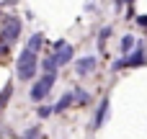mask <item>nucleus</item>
<instances>
[{"label":"nucleus","instance_id":"obj_6","mask_svg":"<svg viewBox=\"0 0 147 139\" xmlns=\"http://www.w3.org/2000/svg\"><path fill=\"white\" fill-rule=\"evenodd\" d=\"M106 116H109V98H103V101L98 103V111H96V116H93V124H90V129H98V126L106 121Z\"/></svg>","mask_w":147,"mask_h":139},{"label":"nucleus","instance_id":"obj_11","mask_svg":"<svg viewBox=\"0 0 147 139\" xmlns=\"http://www.w3.org/2000/svg\"><path fill=\"white\" fill-rule=\"evenodd\" d=\"M134 44H137V41H134V36H129V34H127V36L121 39V52H124V54H129V52L134 49Z\"/></svg>","mask_w":147,"mask_h":139},{"label":"nucleus","instance_id":"obj_9","mask_svg":"<svg viewBox=\"0 0 147 139\" xmlns=\"http://www.w3.org/2000/svg\"><path fill=\"white\" fill-rule=\"evenodd\" d=\"M41 44H44V34H41V31H36V34L28 39V44H26V46H28L31 52H39V49H41Z\"/></svg>","mask_w":147,"mask_h":139},{"label":"nucleus","instance_id":"obj_3","mask_svg":"<svg viewBox=\"0 0 147 139\" xmlns=\"http://www.w3.org/2000/svg\"><path fill=\"white\" fill-rule=\"evenodd\" d=\"M8 44H13L18 36H21V18H16V15H10V18H5L3 21V34H0Z\"/></svg>","mask_w":147,"mask_h":139},{"label":"nucleus","instance_id":"obj_2","mask_svg":"<svg viewBox=\"0 0 147 139\" xmlns=\"http://www.w3.org/2000/svg\"><path fill=\"white\" fill-rule=\"evenodd\" d=\"M54 80H57V72H47L41 80H36L34 83V88L28 90V95H31V101H41L49 90H52V85H54Z\"/></svg>","mask_w":147,"mask_h":139},{"label":"nucleus","instance_id":"obj_4","mask_svg":"<svg viewBox=\"0 0 147 139\" xmlns=\"http://www.w3.org/2000/svg\"><path fill=\"white\" fill-rule=\"evenodd\" d=\"M142 62H145V49H142V44H137V52H134V54H129V57H124V59H116L111 70H124V67H140Z\"/></svg>","mask_w":147,"mask_h":139},{"label":"nucleus","instance_id":"obj_17","mask_svg":"<svg viewBox=\"0 0 147 139\" xmlns=\"http://www.w3.org/2000/svg\"><path fill=\"white\" fill-rule=\"evenodd\" d=\"M137 23H140L142 28H147V15H140V18H137Z\"/></svg>","mask_w":147,"mask_h":139},{"label":"nucleus","instance_id":"obj_10","mask_svg":"<svg viewBox=\"0 0 147 139\" xmlns=\"http://www.w3.org/2000/svg\"><path fill=\"white\" fill-rule=\"evenodd\" d=\"M57 67H59V64H57L54 54H52V57H47V59L41 62V70H44V72H57Z\"/></svg>","mask_w":147,"mask_h":139},{"label":"nucleus","instance_id":"obj_8","mask_svg":"<svg viewBox=\"0 0 147 139\" xmlns=\"http://www.w3.org/2000/svg\"><path fill=\"white\" fill-rule=\"evenodd\" d=\"M72 101H75V93H65V95H62V98L54 103V113H62V111H65V108H67Z\"/></svg>","mask_w":147,"mask_h":139},{"label":"nucleus","instance_id":"obj_5","mask_svg":"<svg viewBox=\"0 0 147 139\" xmlns=\"http://www.w3.org/2000/svg\"><path fill=\"white\" fill-rule=\"evenodd\" d=\"M54 59H57V64H67L72 59V46L67 41H57L54 44Z\"/></svg>","mask_w":147,"mask_h":139},{"label":"nucleus","instance_id":"obj_18","mask_svg":"<svg viewBox=\"0 0 147 139\" xmlns=\"http://www.w3.org/2000/svg\"><path fill=\"white\" fill-rule=\"evenodd\" d=\"M124 3H134V0H124Z\"/></svg>","mask_w":147,"mask_h":139},{"label":"nucleus","instance_id":"obj_7","mask_svg":"<svg viewBox=\"0 0 147 139\" xmlns=\"http://www.w3.org/2000/svg\"><path fill=\"white\" fill-rule=\"evenodd\" d=\"M96 57H83V59H78L75 62V70H78V75H88V72H93V67H96Z\"/></svg>","mask_w":147,"mask_h":139},{"label":"nucleus","instance_id":"obj_13","mask_svg":"<svg viewBox=\"0 0 147 139\" xmlns=\"http://www.w3.org/2000/svg\"><path fill=\"white\" fill-rule=\"evenodd\" d=\"M39 137H41V129L39 126H28L26 134H23V139H39Z\"/></svg>","mask_w":147,"mask_h":139},{"label":"nucleus","instance_id":"obj_1","mask_svg":"<svg viewBox=\"0 0 147 139\" xmlns=\"http://www.w3.org/2000/svg\"><path fill=\"white\" fill-rule=\"evenodd\" d=\"M36 52H31L28 46L18 54V62H16V75H18V80H31L34 77V72H36Z\"/></svg>","mask_w":147,"mask_h":139},{"label":"nucleus","instance_id":"obj_16","mask_svg":"<svg viewBox=\"0 0 147 139\" xmlns=\"http://www.w3.org/2000/svg\"><path fill=\"white\" fill-rule=\"evenodd\" d=\"M75 98H78L80 103H88V93H83V90H75Z\"/></svg>","mask_w":147,"mask_h":139},{"label":"nucleus","instance_id":"obj_15","mask_svg":"<svg viewBox=\"0 0 147 139\" xmlns=\"http://www.w3.org/2000/svg\"><path fill=\"white\" fill-rule=\"evenodd\" d=\"M10 90H13L10 85H5V88H3V93H0V111H3V106L8 103V98H10Z\"/></svg>","mask_w":147,"mask_h":139},{"label":"nucleus","instance_id":"obj_14","mask_svg":"<svg viewBox=\"0 0 147 139\" xmlns=\"http://www.w3.org/2000/svg\"><path fill=\"white\" fill-rule=\"evenodd\" d=\"M54 113V106H39V119H49Z\"/></svg>","mask_w":147,"mask_h":139},{"label":"nucleus","instance_id":"obj_12","mask_svg":"<svg viewBox=\"0 0 147 139\" xmlns=\"http://www.w3.org/2000/svg\"><path fill=\"white\" fill-rule=\"evenodd\" d=\"M109 36H111V28H109V26H103V28H101V34H98V46H101V49H106L103 44H106V39H109Z\"/></svg>","mask_w":147,"mask_h":139}]
</instances>
